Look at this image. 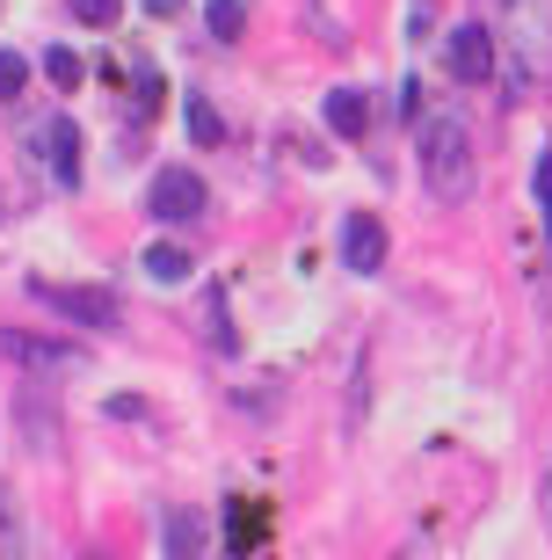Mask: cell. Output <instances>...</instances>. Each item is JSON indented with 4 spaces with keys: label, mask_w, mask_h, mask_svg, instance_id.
<instances>
[{
    "label": "cell",
    "mask_w": 552,
    "mask_h": 560,
    "mask_svg": "<svg viewBox=\"0 0 552 560\" xmlns=\"http://www.w3.org/2000/svg\"><path fill=\"white\" fill-rule=\"evenodd\" d=\"M422 175H430V197L436 205H458L472 189V153H466V131L450 125V117H436L430 131H422Z\"/></svg>",
    "instance_id": "6da1fadb"
},
{
    "label": "cell",
    "mask_w": 552,
    "mask_h": 560,
    "mask_svg": "<svg viewBox=\"0 0 552 560\" xmlns=\"http://www.w3.org/2000/svg\"><path fill=\"white\" fill-rule=\"evenodd\" d=\"M204 175H189V167H161L153 183H145V211L161 219V226H189V219H204Z\"/></svg>",
    "instance_id": "7a4b0ae2"
},
{
    "label": "cell",
    "mask_w": 552,
    "mask_h": 560,
    "mask_svg": "<svg viewBox=\"0 0 552 560\" xmlns=\"http://www.w3.org/2000/svg\"><path fill=\"white\" fill-rule=\"evenodd\" d=\"M30 299L66 313V320H81V328H109L117 320V299L109 291H87V284H44V277H30Z\"/></svg>",
    "instance_id": "3957f363"
},
{
    "label": "cell",
    "mask_w": 552,
    "mask_h": 560,
    "mask_svg": "<svg viewBox=\"0 0 552 560\" xmlns=\"http://www.w3.org/2000/svg\"><path fill=\"white\" fill-rule=\"evenodd\" d=\"M0 350H8V357H15V364H22V372H81V364H87V350H73V342H51V335H22V328H8V335H0Z\"/></svg>",
    "instance_id": "277c9868"
},
{
    "label": "cell",
    "mask_w": 552,
    "mask_h": 560,
    "mask_svg": "<svg viewBox=\"0 0 552 560\" xmlns=\"http://www.w3.org/2000/svg\"><path fill=\"white\" fill-rule=\"evenodd\" d=\"M450 73H458L466 88L494 81V30L488 22H458V30H450Z\"/></svg>",
    "instance_id": "5b68a950"
},
{
    "label": "cell",
    "mask_w": 552,
    "mask_h": 560,
    "mask_svg": "<svg viewBox=\"0 0 552 560\" xmlns=\"http://www.w3.org/2000/svg\"><path fill=\"white\" fill-rule=\"evenodd\" d=\"M342 262L356 277H378V270H386V226H378L371 211H349V219H342Z\"/></svg>",
    "instance_id": "8992f818"
},
{
    "label": "cell",
    "mask_w": 552,
    "mask_h": 560,
    "mask_svg": "<svg viewBox=\"0 0 552 560\" xmlns=\"http://www.w3.org/2000/svg\"><path fill=\"white\" fill-rule=\"evenodd\" d=\"M494 8L509 22V37L524 44V73H538V66H545V8H538V0H494Z\"/></svg>",
    "instance_id": "52a82bcc"
},
{
    "label": "cell",
    "mask_w": 552,
    "mask_h": 560,
    "mask_svg": "<svg viewBox=\"0 0 552 560\" xmlns=\"http://www.w3.org/2000/svg\"><path fill=\"white\" fill-rule=\"evenodd\" d=\"M37 145H44V153H51V175H59L66 189L81 183V125H73V117H51Z\"/></svg>",
    "instance_id": "ba28073f"
},
{
    "label": "cell",
    "mask_w": 552,
    "mask_h": 560,
    "mask_svg": "<svg viewBox=\"0 0 552 560\" xmlns=\"http://www.w3.org/2000/svg\"><path fill=\"white\" fill-rule=\"evenodd\" d=\"M328 125L342 131V139H364V125H371V103L356 95V88H334V95H328Z\"/></svg>",
    "instance_id": "9c48e42d"
},
{
    "label": "cell",
    "mask_w": 552,
    "mask_h": 560,
    "mask_svg": "<svg viewBox=\"0 0 552 560\" xmlns=\"http://www.w3.org/2000/svg\"><path fill=\"white\" fill-rule=\"evenodd\" d=\"M139 270L153 277V284H167V291H175V284H189V255H183V248H167V241H153Z\"/></svg>",
    "instance_id": "30bf717a"
},
{
    "label": "cell",
    "mask_w": 552,
    "mask_h": 560,
    "mask_svg": "<svg viewBox=\"0 0 552 560\" xmlns=\"http://www.w3.org/2000/svg\"><path fill=\"white\" fill-rule=\"evenodd\" d=\"M262 532H269L262 502H233V532H225V546H233V553H255V546H262Z\"/></svg>",
    "instance_id": "8fae6325"
},
{
    "label": "cell",
    "mask_w": 552,
    "mask_h": 560,
    "mask_svg": "<svg viewBox=\"0 0 552 560\" xmlns=\"http://www.w3.org/2000/svg\"><path fill=\"white\" fill-rule=\"evenodd\" d=\"M167 546H175V553H197V546H204V517H197V510H175V517H167Z\"/></svg>",
    "instance_id": "7c38bea8"
},
{
    "label": "cell",
    "mask_w": 552,
    "mask_h": 560,
    "mask_svg": "<svg viewBox=\"0 0 552 560\" xmlns=\"http://www.w3.org/2000/svg\"><path fill=\"white\" fill-rule=\"evenodd\" d=\"M204 22H211V37L233 44V37H240V22H247V8H240V0H204Z\"/></svg>",
    "instance_id": "4fadbf2b"
},
{
    "label": "cell",
    "mask_w": 552,
    "mask_h": 560,
    "mask_svg": "<svg viewBox=\"0 0 552 560\" xmlns=\"http://www.w3.org/2000/svg\"><path fill=\"white\" fill-rule=\"evenodd\" d=\"M22 88H30V59L22 51H0V103H15Z\"/></svg>",
    "instance_id": "5bb4252c"
},
{
    "label": "cell",
    "mask_w": 552,
    "mask_h": 560,
    "mask_svg": "<svg viewBox=\"0 0 552 560\" xmlns=\"http://www.w3.org/2000/svg\"><path fill=\"white\" fill-rule=\"evenodd\" d=\"M44 73H51L59 88H81V59H73L66 44H51V51H44Z\"/></svg>",
    "instance_id": "9a60e30c"
},
{
    "label": "cell",
    "mask_w": 552,
    "mask_h": 560,
    "mask_svg": "<svg viewBox=\"0 0 552 560\" xmlns=\"http://www.w3.org/2000/svg\"><path fill=\"white\" fill-rule=\"evenodd\" d=\"M73 15H81L87 30H117V15H124V8H117V0H73Z\"/></svg>",
    "instance_id": "2e32d148"
},
{
    "label": "cell",
    "mask_w": 552,
    "mask_h": 560,
    "mask_svg": "<svg viewBox=\"0 0 552 560\" xmlns=\"http://www.w3.org/2000/svg\"><path fill=\"white\" fill-rule=\"evenodd\" d=\"M189 131H197V145H211V139H219V117H211L204 103H189Z\"/></svg>",
    "instance_id": "e0dca14e"
},
{
    "label": "cell",
    "mask_w": 552,
    "mask_h": 560,
    "mask_svg": "<svg viewBox=\"0 0 552 560\" xmlns=\"http://www.w3.org/2000/svg\"><path fill=\"white\" fill-rule=\"evenodd\" d=\"M538 205H545V226H552V153L538 161Z\"/></svg>",
    "instance_id": "ac0fdd59"
}]
</instances>
